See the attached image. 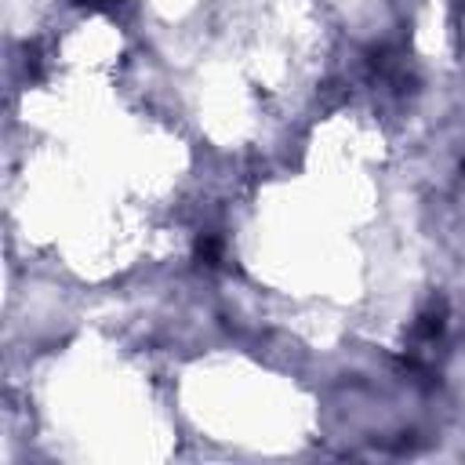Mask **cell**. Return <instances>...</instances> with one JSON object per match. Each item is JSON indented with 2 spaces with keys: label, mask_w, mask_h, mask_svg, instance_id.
<instances>
[{
  "label": "cell",
  "mask_w": 465,
  "mask_h": 465,
  "mask_svg": "<svg viewBox=\"0 0 465 465\" xmlns=\"http://www.w3.org/2000/svg\"><path fill=\"white\" fill-rule=\"evenodd\" d=\"M444 317H447V309H444V302L440 305H430L425 313L418 317V324H414V338L418 342H437L440 335H444Z\"/></svg>",
  "instance_id": "obj_1"
},
{
  "label": "cell",
  "mask_w": 465,
  "mask_h": 465,
  "mask_svg": "<svg viewBox=\"0 0 465 465\" xmlns=\"http://www.w3.org/2000/svg\"><path fill=\"white\" fill-rule=\"evenodd\" d=\"M218 255H222V244H218V237H211V232H204V237L197 240V258H201L204 265H218Z\"/></svg>",
  "instance_id": "obj_2"
},
{
  "label": "cell",
  "mask_w": 465,
  "mask_h": 465,
  "mask_svg": "<svg viewBox=\"0 0 465 465\" xmlns=\"http://www.w3.org/2000/svg\"><path fill=\"white\" fill-rule=\"evenodd\" d=\"M76 4L81 8H116L121 0H76Z\"/></svg>",
  "instance_id": "obj_3"
}]
</instances>
